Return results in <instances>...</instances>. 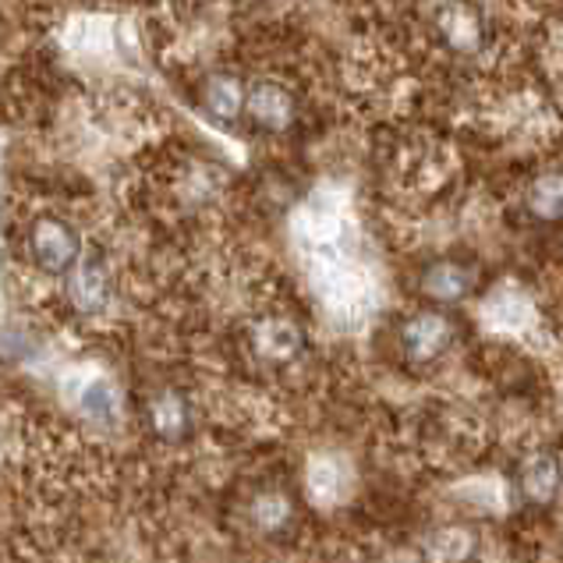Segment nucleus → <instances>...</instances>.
<instances>
[{"label": "nucleus", "mask_w": 563, "mask_h": 563, "mask_svg": "<svg viewBox=\"0 0 563 563\" xmlns=\"http://www.w3.org/2000/svg\"><path fill=\"white\" fill-rule=\"evenodd\" d=\"M25 252L46 277H68V273L82 263V234H78L68 220L40 217L25 234Z\"/></svg>", "instance_id": "f257e3e1"}, {"label": "nucleus", "mask_w": 563, "mask_h": 563, "mask_svg": "<svg viewBox=\"0 0 563 563\" xmlns=\"http://www.w3.org/2000/svg\"><path fill=\"white\" fill-rule=\"evenodd\" d=\"M454 336H457L454 319L440 309H422L411 319H405V327H400V351H405V358L411 365H432L454 347Z\"/></svg>", "instance_id": "f03ea898"}, {"label": "nucleus", "mask_w": 563, "mask_h": 563, "mask_svg": "<svg viewBox=\"0 0 563 563\" xmlns=\"http://www.w3.org/2000/svg\"><path fill=\"white\" fill-rule=\"evenodd\" d=\"M68 305L78 312V316H107L110 305H114V277H110V269L103 260H89L82 255V263H78L68 277Z\"/></svg>", "instance_id": "7ed1b4c3"}, {"label": "nucleus", "mask_w": 563, "mask_h": 563, "mask_svg": "<svg viewBox=\"0 0 563 563\" xmlns=\"http://www.w3.org/2000/svg\"><path fill=\"white\" fill-rule=\"evenodd\" d=\"M245 118L266 135H284L298 121V103L291 89L280 82H255L245 96Z\"/></svg>", "instance_id": "20e7f679"}, {"label": "nucleus", "mask_w": 563, "mask_h": 563, "mask_svg": "<svg viewBox=\"0 0 563 563\" xmlns=\"http://www.w3.org/2000/svg\"><path fill=\"white\" fill-rule=\"evenodd\" d=\"M252 355L266 365H291L305 351V330L287 316H266L252 327Z\"/></svg>", "instance_id": "39448f33"}, {"label": "nucleus", "mask_w": 563, "mask_h": 563, "mask_svg": "<svg viewBox=\"0 0 563 563\" xmlns=\"http://www.w3.org/2000/svg\"><path fill=\"white\" fill-rule=\"evenodd\" d=\"M245 96H249V86L241 82L238 75L231 71H217L209 75L202 82V110L213 121L220 124H231L245 114Z\"/></svg>", "instance_id": "423d86ee"}, {"label": "nucleus", "mask_w": 563, "mask_h": 563, "mask_svg": "<svg viewBox=\"0 0 563 563\" xmlns=\"http://www.w3.org/2000/svg\"><path fill=\"white\" fill-rule=\"evenodd\" d=\"M472 287H475V269L464 266V263H454V260L432 263L422 273V295L432 298V301H440V305L464 301L472 295Z\"/></svg>", "instance_id": "0eeeda50"}, {"label": "nucleus", "mask_w": 563, "mask_h": 563, "mask_svg": "<svg viewBox=\"0 0 563 563\" xmlns=\"http://www.w3.org/2000/svg\"><path fill=\"white\" fill-rule=\"evenodd\" d=\"M146 418H150V429L167 443L181 440L185 432L191 429V408H188V400L178 390L153 394L150 405H146Z\"/></svg>", "instance_id": "6e6552de"}, {"label": "nucleus", "mask_w": 563, "mask_h": 563, "mask_svg": "<svg viewBox=\"0 0 563 563\" xmlns=\"http://www.w3.org/2000/svg\"><path fill=\"white\" fill-rule=\"evenodd\" d=\"M71 400L75 408L86 418H96V422H114L118 415V386L107 376H75L71 379Z\"/></svg>", "instance_id": "1a4fd4ad"}, {"label": "nucleus", "mask_w": 563, "mask_h": 563, "mask_svg": "<svg viewBox=\"0 0 563 563\" xmlns=\"http://www.w3.org/2000/svg\"><path fill=\"white\" fill-rule=\"evenodd\" d=\"M518 486L525 493V500H532V504H553L556 486H560V468H556V457L550 454V450H539V454L521 461Z\"/></svg>", "instance_id": "9d476101"}, {"label": "nucleus", "mask_w": 563, "mask_h": 563, "mask_svg": "<svg viewBox=\"0 0 563 563\" xmlns=\"http://www.w3.org/2000/svg\"><path fill=\"white\" fill-rule=\"evenodd\" d=\"M440 32H443V43L454 54H475L478 46H482V22L475 19L468 8H450V11H443Z\"/></svg>", "instance_id": "9b49d317"}, {"label": "nucleus", "mask_w": 563, "mask_h": 563, "mask_svg": "<svg viewBox=\"0 0 563 563\" xmlns=\"http://www.w3.org/2000/svg\"><path fill=\"white\" fill-rule=\"evenodd\" d=\"M528 213H532L536 220L542 223H553L560 220V209H563V196H560V174L550 170V174H539V178L532 181V188H528Z\"/></svg>", "instance_id": "f8f14e48"}, {"label": "nucleus", "mask_w": 563, "mask_h": 563, "mask_svg": "<svg viewBox=\"0 0 563 563\" xmlns=\"http://www.w3.org/2000/svg\"><path fill=\"white\" fill-rule=\"evenodd\" d=\"M287 518H291V500L277 489L260 493V500L252 504V521L255 528H263V532H280Z\"/></svg>", "instance_id": "ddd939ff"}, {"label": "nucleus", "mask_w": 563, "mask_h": 563, "mask_svg": "<svg viewBox=\"0 0 563 563\" xmlns=\"http://www.w3.org/2000/svg\"><path fill=\"white\" fill-rule=\"evenodd\" d=\"M475 553V536L464 532V528H446L429 545V556L437 563H464Z\"/></svg>", "instance_id": "4468645a"}, {"label": "nucleus", "mask_w": 563, "mask_h": 563, "mask_svg": "<svg viewBox=\"0 0 563 563\" xmlns=\"http://www.w3.org/2000/svg\"><path fill=\"white\" fill-rule=\"evenodd\" d=\"M336 478H341L336 461H316L312 464V496H319V500H333V496L344 489Z\"/></svg>", "instance_id": "2eb2a0df"}]
</instances>
